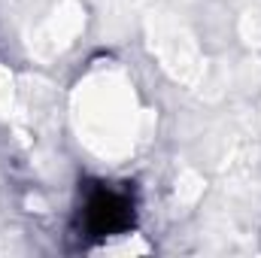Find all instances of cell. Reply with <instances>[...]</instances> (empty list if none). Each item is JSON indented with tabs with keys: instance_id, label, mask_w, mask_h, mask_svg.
I'll return each instance as SVG.
<instances>
[{
	"instance_id": "obj_1",
	"label": "cell",
	"mask_w": 261,
	"mask_h": 258,
	"mask_svg": "<svg viewBox=\"0 0 261 258\" xmlns=\"http://www.w3.org/2000/svg\"><path fill=\"white\" fill-rule=\"evenodd\" d=\"M137 225V197L128 183H88L76 210V237L110 240Z\"/></svg>"
}]
</instances>
